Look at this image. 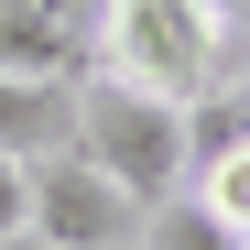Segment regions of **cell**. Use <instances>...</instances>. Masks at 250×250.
<instances>
[{
  "instance_id": "6da1fadb",
  "label": "cell",
  "mask_w": 250,
  "mask_h": 250,
  "mask_svg": "<svg viewBox=\"0 0 250 250\" xmlns=\"http://www.w3.org/2000/svg\"><path fill=\"white\" fill-rule=\"evenodd\" d=\"M65 142L87 152V163H98V174L131 196V207L185 196V174H196L185 98H152V87H131V76H109V65H87V76H76V131H65Z\"/></svg>"
},
{
  "instance_id": "7a4b0ae2",
  "label": "cell",
  "mask_w": 250,
  "mask_h": 250,
  "mask_svg": "<svg viewBox=\"0 0 250 250\" xmlns=\"http://www.w3.org/2000/svg\"><path fill=\"white\" fill-rule=\"evenodd\" d=\"M98 65L152 98H207L218 87V11L207 0H109L98 11Z\"/></svg>"
},
{
  "instance_id": "3957f363",
  "label": "cell",
  "mask_w": 250,
  "mask_h": 250,
  "mask_svg": "<svg viewBox=\"0 0 250 250\" xmlns=\"http://www.w3.org/2000/svg\"><path fill=\"white\" fill-rule=\"evenodd\" d=\"M131 218H142V207L120 196L76 142L22 163V229H33V239H55V250H120V239H131Z\"/></svg>"
},
{
  "instance_id": "277c9868",
  "label": "cell",
  "mask_w": 250,
  "mask_h": 250,
  "mask_svg": "<svg viewBox=\"0 0 250 250\" xmlns=\"http://www.w3.org/2000/svg\"><path fill=\"white\" fill-rule=\"evenodd\" d=\"M98 11L109 0H0V76H76L98 65Z\"/></svg>"
},
{
  "instance_id": "5b68a950",
  "label": "cell",
  "mask_w": 250,
  "mask_h": 250,
  "mask_svg": "<svg viewBox=\"0 0 250 250\" xmlns=\"http://www.w3.org/2000/svg\"><path fill=\"white\" fill-rule=\"evenodd\" d=\"M76 131V87H55V76H0V152L33 163V152H65Z\"/></svg>"
},
{
  "instance_id": "8992f818",
  "label": "cell",
  "mask_w": 250,
  "mask_h": 250,
  "mask_svg": "<svg viewBox=\"0 0 250 250\" xmlns=\"http://www.w3.org/2000/svg\"><path fill=\"white\" fill-rule=\"evenodd\" d=\"M142 218H152V250H239V229L207 218L196 196H163V207H142Z\"/></svg>"
},
{
  "instance_id": "52a82bcc",
  "label": "cell",
  "mask_w": 250,
  "mask_h": 250,
  "mask_svg": "<svg viewBox=\"0 0 250 250\" xmlns=\"http://www.w3.org/2000/svg\"><path fill=\"white\" fill-rule=\"evenodd\" d=\"M0 229H22V163L0 152Z\"/></svg>"
},
{
  "instance_id": "ba28073f",
  "label": "cell",
  "mask_w": 250,
  "mask_h": 250,
  "mask_svg": "<svg viewBox=\"0 0 250 250\" xmlns=\"http://www.w3.org/2000/svg\"><path fill=\"white\" fill-rule=\"evenodd\" d=\"M0 250H55V239H33V229H0Z\"/></svg>"
},
{
  "instance_id": "9c48e42d",
  "label": "cell",
  "mask_w": 250,
  "mask_h": 250,
  "mask_svg": "<svg viewBox=\"0 0 250 250\" xmlns=\"http://www.w3.org/2000/svg\"><path fill=\"white\" fill-rule=\"evenodd\" d=\"M207 11H218V22H239V11H250V0H207Z\"/></svg>"
}]
</instances>
